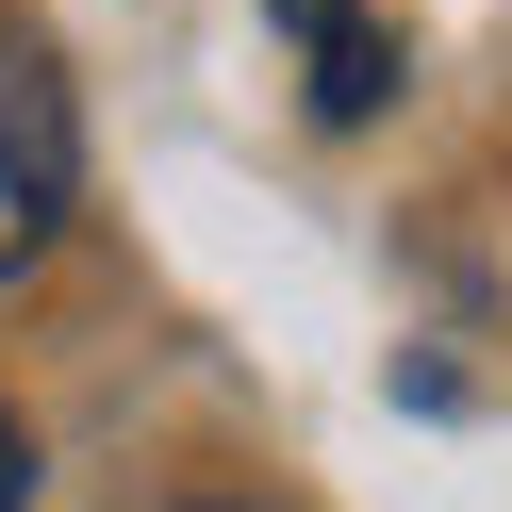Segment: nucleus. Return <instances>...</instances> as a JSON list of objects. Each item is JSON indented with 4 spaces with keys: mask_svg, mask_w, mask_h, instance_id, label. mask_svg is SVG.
<instances>
[{
    "mask_svg": "<svg viewBox=\"0 0 512 512\" xmlns=\"http://www.w3.org/2000/svg\"><path fill=\"white\" fill-rule=\"evenodd\" d=\"M67 166H83V133H67V67H50L34 17H0V281L67 232Z\"/></svg>",
    "mask_w": 512,
    "mask_h": 512,
    "instance_id": "nucleus-1",
    "label": "nucleus"
},
{
    "mask_svg": "<svg viewBox=\"0 0 512 512\" xmlns=\"http://www.w3.org/2000/svg\"><path fill=\"white\" fill-rule=\"evenodd\" d=\"M281 34H298V67H314V116H380L397 100V34H380L364 0H265Z\"/></svg>",
    "mask_w": 512,
    "mask_h": 512,
    "instance_id": "nucleus-2",
    "label": "nucleus"
},
{
    "mask_svg": "<svg viewBox=\"0 0 512 512\" xmlns=\"http://www.w3.org/2000/svg\"><path fill=\"white\" fill-rule=\"evenodd\" d=\"M182 512H265V496H182Z\"/></svg>",
    "mask_w": 512,
    "mask_h": 512,
    "instance_id": "nucleus-3",
    "label": "nucleus"
},
{
    "mask_svg": "<svg viewBox=\"0 0 512 512\" xmlns=\"http://www.w3.org/2000/svg\"><path fill=\"white\" fill-rule=\"evenodd\" d=\"M0 512H17V479H0Z\"/></svg>",
    "mask_w": 512,
    "mask_h": 512,
    "instance_id": "nucleus-4",
    "label": "nucleus"
}]
</instances>
